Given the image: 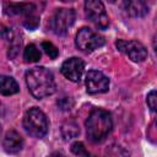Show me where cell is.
Listing matches in <instances>:
<instances>
[{
    "instance_id": "obj_6",
    "label": "cell",
    "mask_w": 157,
    "mask_h": 157,
    "mask_svg": "<svg viewBox=\"0 0 157 157\" xmlns=\"http://www.w3.org/2000/svg\"><path fill=\"white\" fill-rule=\"evenodd\" d=\"M103 44L104 38L87 27H82L76 34V47L83 53H91Z\"/></svg>"
},
{
    "instance_id": "obj_18",
    "label": "cell",
    "mask_w": 157,
    "mask_h": 157,
    "mask_svg": "<svg viewBox=\"0 0 157 157\" xmlns=\"http://www.w3.org/2000/svg\"><path fill=\"white\" fill-rule=\"evenodd\" d=\"M71 151H72V153L76 155V156H88V152L86 151L83 144H82V142H78V141L72 144Z\"/></svg>"
},
{
    "instance_id": "obj_8",
    "label": "cell",
    "mask_w": 157,
    "mask_h": 157,
    "mask_svg": "<svg viewBox=\"0 0 157 157\" xmlns=\"http://www.w3.org/2000/svg\"><path fill=\"white\" fill-rule=\"evenodd\" d=\"M86 87L87 92L91 94L103 93L109 88V80L103 72L98 70H91L86 75Z\"/></svg>"
},
{
    "instance_id": "obj_3",
    "label": "cell",
    "mask_w": 157,
    "mask_h": 157,
    "mask_svg": "<svg viewBox=\"0 0 157 157\" xmlns=\"http://www.w3.org/2000/svg\"><path fill=\"white\" fill-rule=\"evenodd\" d=\"M48 119L39 108H29L23 117V128L33 137H43L48 132Z\"/></svg>"
},
{
    "instance_id": "obj_9",
    "label": "cell",
    "mask_w": 157,
    "mask_h": 157,
    "mask_svg": "<svg viewBox=\"0 0 157 157\" xmlns=\"http://www.w3.org/2000/svg\"><path fill=\"white\" fill-rule=\"evenodd\" d=\"M83 70H85V63L76 56L69 58L61 65V74L72 82H78L81 80Z\"/></svg>"
},
{
    "instance_id": "obj_17",
    "label": "cell",
    "mask_w": 157,
    "mask_h": 157,
    "mask_svg": "<svg viewBox=\"0 0 157 157\" xmlns=\"http://www.w3.org/2000/svg\"><path fill=\"white\" fill-rule=\"evenodd\" d=\"M146 102H147V105L150 107V109L152 112L157 113V91H150L146 97Z\"/></svg>"
},
{
    "instance_id": "obj_5",
    "label": "cell",
    "mask_w": 157,
    "mask_h": 157,
    "mask_svg": "<svg viewBox=\"0 0 157 157\" xmlns=\"http://www.w3.org/2000/svg\"><path fill=\"white\" fill-rule=\"evenodd\" d=\"M75 11L71 9H59L49 20V28L58 36H63L75 22Z\"/></svg>"
},
{
    "instance_id": "obj_13",
    "label": "cell",
    "mask_w": 157,
    "mask_h": 157,
    "mask_svg": "<svg viewBox=\"0 0 157 157\" xmlns=\"http://www.w3.org/2000/svg\"><path fill=\"white\" fill-rule=\"evenodd\" d=\"M78 132H80L78 126L74 120H67L61 126V134L65 137V140H70V139L76 137L78 135Z\"/></svg>"
},
{
    "instance_id": "obj_7",
    "label": "cell",
    "mask_w": 157,
    "mask_h": 157,
    "mask_svg": "<svg viewBox=\"0 0 157 157\" xmlns=\"http://www.w3.org/2000/svg\"><path fill=\"white\" fill-rule=\"evenodd\" d=\"M117 48L126 54L132 61L135 63H141L147 58V50L144 47L142 43L137 40H124V39H118L115 42Z\"/></svg>"
},
{
    "instance_id": "obj_4",
    "label": "cell",
    "mask_w": 157,
    "mask_h": 157,
    "mask_svg": "<svg viewBox=\"0 0 157 157\" xmlns=\"http://www.w3.org/2000/svg\"><path fill=\"white\" fill-rule=\"evenodd\" d=\"M86 17L99 29H105L109 25V18L105 12L104 4L101 0H86L85 1Z\"/></svg>"
},
{
    "instance_id": "obj_20",
    "label": "cell",
    "mask_w": 157,
    "mask_h": 157,
    "mask_svg": "<svg viewBox=\"0 0 157 157\" xmlns=\"http://www.w3.org/2000/svg\"><path fill=\"white\" fill-rule=\"evenodd\" d=\"M155 52H156V54H157V38L155 39Z\"/></svg>"
},
{
    "instance_id": "obj_16",
    "label": "cell",
    "mask_w": 157,
    "mask_h": 157,
    "mask_svg": "<svg viewBox=\"0 0 157 157\" xmlns=\"http://www.w3.org/2000/svg\"><path fill=\"white\" fill-rule=\"evenodd\" d=\"M23 25H25L27 28H29V29L36 28V27L39 25V17H38L37 15H34V13H29V15H27V16L25 17Z\"/></svg>"
},
{
    "instance_id": "obj_10",
    "label": "cell",
    "mask_w": 157,
    "mask_h": 157,
    "mask_svg": "<svg viewBox=\"0 0 157 157\" xmlns=\"http://www.w3.org/2000/svg\"><path fill=\"white\" fill-rule=\"evenodd\" d=\"M123 9L130 17H144L148 12L145 0H124Z\"/></svg>"
},
{
    "instance_id": "obj_21",
    "label": "cell",
    "mask_w": 157,
    "mask_h": 157,
    "mask_svg": "<svg viewBox=\"0 0 157 157\" xmlns=\"http://www.w3.org/2000/svg\"><path fill=\"white\" fill-rule=\"evenodd\" d=\"M61 1H74V0H61Z\"/></svg>"
},
{
    "instance_id": "obj_22",
    "label": "cell",
    "mask_w": 157,
    "mask_h": 157,
    "mask_svg": "<svg viewBox=\"0 0 157 157\" xmlns=\"http://www.w3.org/2000/svg\"><path fill=\"white\" fill-rule=\"evenodd\" d=\"M109 1H110V2H114V1H115V0H109Z\"/></svg>"
},
{
    "instance_id": "obj_2",
    "label": "cell",
    "mask_w": 157,
    "mask_h": 157,
    "mask_svg": "<svg viewBox=\"0 0 157 157\" xmlns=\"http://www.w3.org/2000/svg\"><path fill=\"white\" fill-rule=\"evenodd\" d=\"M113 120L110 113L104 109H93L86 120L87 136L92 142H102L112 131Z\"/></svg>"
},
{
    "instance_id": "obj_14",
    "label": "cell",
    "mask_w": 157,
    "mask_h": 157,
    "mask_svg": "<svg viewBox=\"0 0 157 157\" xmlns=\"http://www.w3.org/2000/svg\"><path fill=\"white\" fill-rule=\"evenodd\" d=\"M23 58H25V60L27 63H36V61H38L40 59V52L34 44H29L25 49Z\"/></svg>"
},
{
    "instance_id": "obj_19",
    "label": "cell",
    "mask_w": 157,
    "mask_h": 157,
    "mask_svg": "<svg viewBox=\"0 0 157 157\" xmlns=\"http://www.w3.org/2000/svg\"><path fill=\"white\" fill-rule=\"evenodd\" d=\"M58 105L61 110H70L74 105V101L69 97H63L58 101Z\"/></svg>"
},
{
    "instance_id": "obj_15",
    "label": "cell",
    "mask_w": 157,
    "mask_h": 157,
    "mask_svg": "<svg viewBox=\"0 0 157 157\" xmlns=\"http://www.w3.org/2000/svg\"><path fill=\"white\" fill-rule=\"evenodd\" d=\"M42 48L44 49L45 54H47L50 59H55V58L59 55L58 48H56L53 43H50V42H43V43H42Z\"/></svg>"
},
{
    "instance_id": "obj_11",
    "label": "cell",
    "mask_w": 157,
    "mask_h": 157,
    "mask_svg": "<svg viewBox=\"0 0 157 157\" xmlns=\"http://www.w3.org/2000/svg\"><path fill=\"white\" fill-rule=\"evenodd\" d=\"M2 145H4V148H5L6 152L17 153L18 151H21V148L23 146V140H22L21 135L17 131L10 130V131L6 132Z\"/></svg>"
},
{
    "instance_id": "obj_1",
    "label": "cell",
    "mask_w": 157,
    "mask_h": 157,
    "mask_svg": "<svg viewBox=\"0 0 157 157\" xmlns=\"http://www.w3.org/2000/svg\"><path fill=\"white\" fill-rule=\"evenodd\" d=\"M26 83L31 94L37 99L50 96L55 91L54 76L48 69L43 66L29 69L26 72Z\"/></svg>"
},
{
    "instance_id": "obj_12",
    "label": "cell",
    "mask_w": 157,
    "mask_h": 157,
    "mask_svg": "<svg viewBox=\"0 0 157 157\" xmlns=\"http://www.w3.org/2000/svg\"><path fill=\"white\" fill-rule=\"evenodd\" d=\"M18 85L11 76H1L0 78V91L4 96L15 94L18 92Z\"/></svg>"
}]
</instances>
